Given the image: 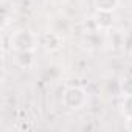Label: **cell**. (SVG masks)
I'll return each instance as SVG.
<instances>
[{"label":"cell","mask_w":132,"mask_h":132,"mask_svg":"<svg viewBox=\"0 0 132 132\" xmlns=\"http://www.w3.org/2000/svg\"><path fill=\"white\" fill-rule=\"evenodd\" d=\"M10 44L14 51H33L34 53V50L39 45V36L34 34L28 28H19L11 34Z\"/></svg>","instance_id":"1"},{"label":"cell","mask_w":132,"mask_h":132,"mask_svg":"<svg viewBox=\"0 0 132 132\" xmlns=\"http://www.w3.org/2000/svg\"><path fill=\"white\" fill-rule=\"evenodd\" d=\"M39 45L47 51H56L62 45V36L56 31H47L39 36Z\"/></svg>","instance_id":"3"},{"label":"cell","mask_w":132,"mask_h":132,"mask_svg":"<svg viewBox=\"0 0 132 132\" xmlns=\"http://www.w3.org/2000/svg\"><path fill=\"white\" fill-rule=\"evenodd\" d=\"M120 5V0H93V6L96 11L113 13Z\"/></svg>","instance_id":"4"},{"label":"cell","mask_w":132,"mask_h":132,"mask_svg":"<svg viewBox=\"0 0 132 132\" xmlns=\"http://www.w3.org/2000/svg\"><path fill=\"white\" fill-rule=\"evenodd\" d=\"M62 103L72 110H79L87 104V92L82 87L70 86L62 93Z\"/></svg>","instance_id":"2"},{"label":"cell","mask_w":132,"mask_h":132,"mask_svg":"<svg viewBox=\"0 0 132 132\" xmlns=\"http://www.w3.org/2000/svg\"><path fill=\"white\" fill-rule=\"evenodd\" d=\"M126 127H127L129 130H132V118H130V120H126Z\"/></svg>","instance_id":"7"},{"label":"cell","mask_w":132,"mask_h":132,"mask_svg":"<svg viewBox=\"0 0 132 132\" xmlns=\"http://www.w3.org/2000/svg\"><path fill=\"white\" fill-rule=\"evenodd\" d=\"M121 92H123V96L124 95H132V76H127L123 79L121 82Z\"/></svg>","instance_id":"6"},{"label":"cell","mask_w":132,"mask_h":132,"mask_svg":"<svg viewBox=\"0 0 132 132\" xmlns=\"http://www.w3.org/2000/svg\"><path fill=\"white\" fill-rule=\"evenodd\" d=\"M121 112L126 117V120L132 118V95H124L121 103Z\"/></svg>","instance_id":"5"}]
</instances>
